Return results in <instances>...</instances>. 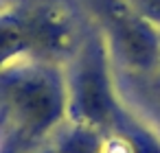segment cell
Listing matches in <instances>:
<instances>
[{
    "mask_svg": "<svg viewBox=\"0 0 160 153\" xmlns=\"http://www.w3.org/2000/svg\"><path fill=\"white\" fill-rule=\"evenodd\" d=\"M136 2H142V5H147V7H153V9L160 11V0H136Z\"/></svg>",
    "mask_w": 160,
    "mask_h": 153,
    "instance_id": "cell-1",
    "label": "cell"
}]
</instances>
